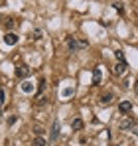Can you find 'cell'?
Here are the masks:
<instances>
[{"label": "cell", "mask_w": 138, "mask_h": 146, "mask_svg": "<svg viewBox=\"0 0 138 146\" xmlns=\"http://www.w3.org/2000/svg\"><path fill=\"white\" fill-rule=\"evenodd\" d=\"M32 38H34V40H42V38H44V32H42V30H36Z\"/></svg>", "instance_id": "4fadbf2b"}, {"label": "cell", "mask_w": 138, "mask_h": 146, "mask_svg": "<svg viewBox=\"0 0 138 146\" xmlns=\"http://www.w3.org/2000/svg\"><path fill=\"white\" fill-rule=\"evenodd\" d=\"M30 73H32V69H30L28 65H20V67L16 69V75H18L20 79H24V81H26V77H30Z\"/></svg>", "instance_id": "277c9868"}, {"label": "cell", "mask_w": 138, "mask_h": 146, "mask_svg": "<svg viewBox=\"0 0 138 146\" xmlns=\"http://www.w3.org/2000/svg\"><path fill=\"white\" fill-rule=\"evenodd\" d=\"M99 83H101V69L95 67L93 69V85H99Z\"/></svg>", "instance_id": "ba28073f"}, {"label": "cell", "mask_w": 138, "mask_h": 146, "mask_svg": "<svg viewBox=\"0 0 138 146\" xmlns=\"http://www.w3.org/2000/svg\"><path fill=\"white\" fill-rule=\"evenodd\" d=\"M38 89H40V95H42V91L46 89V81L42 79V81H38Z\"/></svg>", "instance_id": "5bb4252c"}, {"label": "cell", "mask_w": 138, "mask_h": 146, "mask_svg": "<svg viewBox=\"0 0 138 146\" xmlns=\"http://www.w3.org/2000/svg\"><path fill=\"white\" fill-rule=\"evenodd\" d=\"M47 142H46V138L44 136H36V140H34V144L32 146H46Z\"/></svg>", "instance_id": "8fae6325"}, {"label": "cell", "mask_w": 138, "mask_h": 146, "mask_svg": "<svg viewBox=\"0 0 138 146\" xmlns=\"http://www.w3.org/2000/svg\"><path fill=\"white\" fill-rule=\"evenodd\" d=\"M14 26H16V22H14V20H10V22H6V28H14Z\"/></svg>", "instance_id": "2e32d148"}, {"label": "cell", "mask_w": 138, "mask_h": 146, "mask_svg": "<svg viewBox=\"0 0 138 146\" xmlns=\"http://www.w3.org/2000/svg\"><path fill=\"white\" fill-rule=\"evenodd\" d=\"M57 134H59V124L53 122V126H51V138H57Z\"/></svg>", "instance_id": "7c38bea8"}, {"label": "cell", "mask_w": 138, "mask_h": 146, "mask_svg": "<svg viewBox=\"0 0 138 146\" xmlns=\"http://www.w3.org/2000/svg\"><path fill=\"white\" fill-rule=\"evenodd\" d=\"M130 111H132V103H130V101H122V103L118 105V113H120V115H128Z\"/></svg>", "instance_id": "3957f363"}, {"label": "cell", "mask_w": 138, "mask_h": 146, "mask_svg": "<svg viewBox=\"0 0 138 146\" xmlns=\"http://www.w3.org/2000/svg\"><path fill=\"white\" fill-rule=\"evenodd\" d=\"M22 91H24V93H32V91H34V85L28 83V81H24V83H22Z\"/></svg>", "instance_id": "30bf717a"}, {"label": "cell", "mask_w": 138, "mask_h": 146, "mask_svg": "<svg viewBox=\"0 0 138 146\" xmlns=\"http://www.w3.org/2000/svg\"><path fill=\"white\" fill-rule=\"evenodd\" d=\"M126 67H128V63H126V61H118V63L115 65V69H113V71H115L116 75H122V73L126 71Z\"/></svg>", "instance_id": "5b68a950"}, {"label": "cell", "mask_w": 138, "mask_h": 146, "mask_svg": "<svg viewBox=\"0 0 138 146\" xmlns=\"http://www.w3.org/2000/svg\"><path fill=\"white\" fill-rule=\"evenodd\" d=\"M136 126V121L132 119V117H128V115H124L120 121H118V128L120 130H132Z\"/></svg>", "instance_id": "6da1fadb"}, {"label": "cell", "mask_w": 138, "mask_h": 146, "mask_svg": "<svg viewBox=\"0 0 138 146\" xmlns=\"http://www.w3.org/2000/svg\"><path fill=\"white\" fill-rule=\"evenodd\" d=\"M71 128H73V130H81V128H83V121H81V119H73V121H71Z\"/></svg>", "instance_id": "9c48e42d"}, {"label": "cell", "mask_w": 138, "mask_h": 146, "mask_svg": "<svg viewBox=\"0 0 138 146\" xmlns=\"http://www.w3.org/2000/svg\"><path fill=\"white\" fill-rule=\"evenodd\" d=\"M4 44H6V46H16V44H18V36H16L14 32H8V34L4 36Z\"/></svg>", "instance_id": "7a4b0ae2"}, {"label": "cell", "mask_w": 138, "mask_h": 146, "mask_svg": "<svg viewBox=\"0 0 138 146\" xmlns=\"http://www.w3.org/2000/svg\"><path fill=\"white\" fill-rule=\"evenodd\" d=\"M134 91H136V95H138V81H136V87H134Z\"/></svg>", "instance_id": "e0dca14e"}, {"label": "cell", "mask_w": 138, "mask_h": 146, "mask_svg": "<svg viewBox=\"0 0 138 146\" xmlns=\"http://www.w3.org/2000/svg\"><path fill=\"white\" fill-rule=\"evenodd\" d=\"M115 55H116V59H118V61H124V53H122V51H116Z\"/></svg>", "instance_id": "9a60e30c"}, {"label": "cell", "mask_w": 138, "mask_h": 146, "mask_svg": "<svg viewBox=\"0 0 138 146\" xmlns=\"http://www.w3.org/2000/svg\"><path fill=\"white\" fill-rule=\"evenodd\" d=\"M65 42H67V46H69V49H71V51H77V49H79V42H77L75 38L67 36V40H65Z\"/></svg>", "instance_id": "8992f818"}, {"label": "cell", "mask_w": 138, "mask_h": 146, "mask_svg": "<svg viewBox=\"0 0 138 146\" xmlns=\"http://www.w3.org/2000/svg\"><path fill=\"white\" fill-rule=\"evenodd\" d=\"M113 93H103V95H101V99H99V101H101V105H111V103H113Z\"/></svg>", "instance_id": "52a82bcc"}]
</instances>
